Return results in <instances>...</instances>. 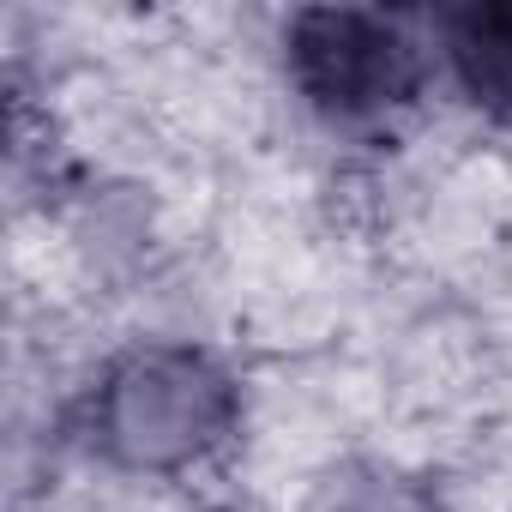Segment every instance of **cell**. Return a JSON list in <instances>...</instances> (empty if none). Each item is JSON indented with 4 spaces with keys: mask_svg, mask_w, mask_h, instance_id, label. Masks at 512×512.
I'll list each match as a JSON object with an SVG mask.
<instances>
[{
    "mask_svg": "<svg viewBox=\"0 0 512 512\" xmlns=\"http://www.w3.org/2000/svg\"><path fill=\"white\" fill-rule=\"evenodd\" d=\"M446 55L464 91L488 109H512V7H464L446 19Z\"/></svg>",
    "mask_w": 512,
    "mask_h": 512,
    "instance_id": "cell-2",
    "label": "cell"
},
{
    "mask_svg": "<svg viewBox=\"0 0 512 512\" xmlns=\"http://www.w3.org/2000/svg\"><path fill=\"white\" fill-rule=\"evenodd\" d=\"M290 73L332 121H374L416 91V43L380 13H302L290 25Z\"/></svg>",
    "mask_w": 512,
    "mask_h": 512,
    "instance_id": "cell-1",
    "label": "cell"
}]
</instances>
